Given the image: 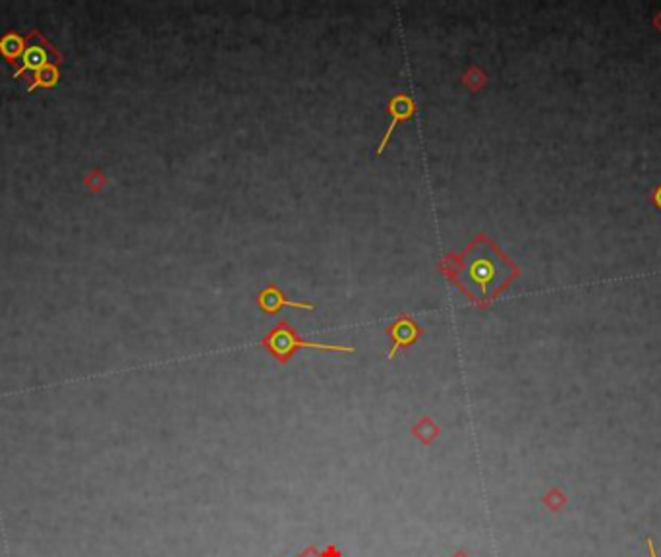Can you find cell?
<instances>
[{
	"mask_svg": "<svg viewBox=\"0 0 661 557\" xmlns=\"http://www.w3.org/2000/svg\"><path fill=\"white\" fill-rule=\"evenodd\" d=\"M439 433H441V428H439L437 424L433 422V418H429V416H422L414 426H412V436L420 440L424 445H431L433 441L437 440Z\"/></svg>",
	"mask_w": 661,
	"mask_h": 557,
	"instance_id": "cell-6",
	"label": "cell"
},
{
	"mask_svg": "<svg viewBox=\"0 0 661 557\" xmlns=\"http://www.w3.org/2000/svg\"><path fill=\"white\" fill-rule=\"evenodd\" d=\"M416 113V103H414V99L406 95V93H399V95H395V97L389 101V126L385 130V134H383V139H381V144L377 146V155H381L383 151H385V147L391 141V136H393V132L397 130L400 122H404V120H408L412 115Z\"/></svg>",
	"mask_w": 661,
	"mask_h": 557,
	"instance_id": "cell-5",
	"label": "cell"
},
{
	"mask_svg": "<svg viewBox=\"0 0 661 557\" xmlns=\"http://www.w3.org/2000/svg\"><path fill=\"white\" fill-rule=\"evenodd\" d=\"M298 557H319V549H315V547H308L304 554H300Z\"/></svg>",
	"mask_w": 661,
	"mask_h": 557,
	"instance_id": "cell-10",
	"label": "cell"
},
{
	"mask_svg": "<svg viewBox=\"0 0 661 557\" xmlns=\"http://www.w3.org/2000/svg\"><path fill=\"white\" fill-rule=\"evenodd\" d=\"M262 346L271 354L279 364H288L290 358L300 349H315L323 352H354V346H342V344H327V342H315L302 339L286 320H281L273 327L271 331L263 335Z\"/></svg>",
	"mask_w": 661,
	"mask_h": 557,
	"instance_id": "cell-2",
	"label": "cell"
},
{
	"mask_svg": "<svg viewBox=\"0 0 661 557\" xmlns=\"http://www.w3.org/2000/svg\"><path fill=\"white\" fill-rule=\"evenodd\" d=\"M453 557H468L466 554H464V551H457V554H455V556Z\"/></svg>",
	"mask_w": 661,
	"mask_h": 557,
	"instance_id": "cell-13",
	"label": "cell"
},
{
	"mask_svg": "<svg viewBox=\"0 0 661 557\" xmlns=\"http://www.w3.org/2000/svg\"><path fill=\"white\" fill-rule=\"evenodd\" d=\"M648 549H650L651 557H658L655 556V551H653V546H651V540H648Z\"/></svg>",
	"mask_w": 661,
	"mask_h": 557,
	"instance_id": "cell-12",
	"label": "cell"
},
{
	"mask_svg": "<svg viewBox=\"0 0 661 557\" xmlns=\"http://www.w3.org/2000/svg\"><path fill=\"white\" fill-rule=\"evenodd\" d=\"M437 269L480 310L489 308L520 277V267L486 233H480L462 252H448Z\"/></svg>",
	"mask_w": 661,
	"mask_h": 557,
	"instance_id": "cell-1",
	"label": "cell"
},
{
	"mask_svg": "<svg viewBox=\"0 0 661 557\" xmlns=\"http://www.w3.org/2000/svg\"><path fill=\"white\" fill-rule=\"evenodd\" d=\"M319 557H342V551L337 546H327L325 549H321Z\"/></svg>",
	"mask_w": 661,
	"mask_h": 557,
	"instance_id": "cell-8",
	"label": "cell"
},
{
	"mask_svg": "<svg viewBox=\"0 0 661 557\" xmlns=\"http://www.w3.org/2000/svg\"><path fill=\"white\" fill-rule=\"evenodd\" d=\"M387 337L391 339V349H389V360H393L397 356V352L404 351L412 346L414 342L418 341L420 337L424 335V329L412 315L408 313H400L395 322H391L387 325Z\"/></svg>",
	"mask_w": 661,
	"mask_h": 557,
	"instance_id": "cell-3",
	"label": "cell"
},
{
	"mask_svg": "<svg viewBox=\"0 0 661 557\" xmlns=\"http://www.w3.org/2000/svg\"><path fill=\"white\" fill-rule=\"evenodd\" d=\"M653 26H655V28H658V30L661 31V10L658 12V16L653 18Z\"/></svg>",
	"mask_w": 661,
	"mask_h": 557,
	"instance_id": "cell-11",
	"label": "cell"
},
{
	"mask_svg": "<svg viewBox=\"0 0 661 557\" xmlns=\"http://www.w3.org/2000/svg\"><path fill=\"white\" fill-rule=\"evenodd\" d=\"M487 84V74L480 66H470L462 76V86L470 91V93H477L480 89Z\"/></svg>",
	"mask_w": 661,
	"mask_h": 557,
	"instance_id": "cell-7",
	"label": "cell"
},
{
	"mask_svg": "<svg viewBox=\"0 0 661 557\" xmlns=\"http://www.w3.org/2000/svg\"><path fill=\"white\" fill-rule=\"evenodd\" d=\"M255 304L259 306V310L269 315H277V313L284 310L286 306L288 308H296V310H315V306L311 302H298V300H290L284 291H282L279 284L269 283L267 286H263L259 293L255 294Z\"/></svg>",
	"mask_w": 661,
	"mask_h": 557,
	"instance_id": "cell-4",
	"label": "cell"
},
{
	"mask_svg": "<svg viewBox=\"0 0 661 557\" xmlns=\"http://www.w3.org/2000/svg\"><path fill=\"white\" fill-rule=\"evenodd\" d=\"M650 199H651V204H653V206L658 207V209L661 211V184H658L655 188H653V190H651Z\"/></svg>",
	"mask_w": 661,
	"mask_h": 557,
	"instance_id": "cell-9",
	"label": "cell"
}]
</instances>
